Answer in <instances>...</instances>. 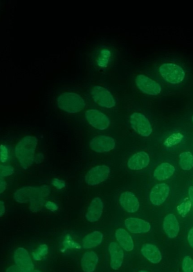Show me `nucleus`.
<instances>
[{
	"label": "nucleus",
	"instance_id": "obj_27",
	"mask_svg": "<svg viewBox=\"0 0 193 272\" xmlns=\"http://www.w3.org/2000/svg\"><path fill=\"white\" fill-rule=\"evenodd\" d=\"M192 203L190 200H186L185 201L179 205L178 207V213L182 217H185L190 213L192 208Z\"/></svg>",
	"mask_w": 193,
	"mask_h": 272
},
{
	"label": "nucleus",
	"instance_id": "obj_36",
	"mask_svg": "<svg viewBox=\"0 0 193 272\" xmlns=\"http://www.w3.org/2000/svg\"><path fill=\"white\" fill-rule=\"evenodd\" d=\"M6 272H23L16 265H12L8 267Z\"/></svg>",
	"mask_w": 193,
	"mask_h": 272
},
{
	"label": "nucleus",
	"instance_id": "obj_11",
	"mask_svg": "<svg viewBox=\"0 0 193 272\" xmlns=\"http://www.w3.org/2000/svg\"><path fill=\"white\" fill-rule=\"evenodd\" d=\"M90 147L92 151L96 153L108 152L115 148L116 142L109 136L98 135L91 140Z\"/></svg>",
	"mask_w": 193,
	"mask_h": 272
},
{
	"label": "nucleus",
	"instance_id": "obj_19",
	"mask_svg": "<svg viewBox=\"0 0 193 272\" xmlns=\"http://www.w3.org/2000/svg\"><path fill=\"white\" fill-rule=\"evenodd\" d=\"M164 229L168 238L174 239L178 236L180 231V225L177 218L174 214H170L165 217Z\"/></svg>",
	"mask_w": 193,
	"mask_h": 272
},
{
	"label": "nucleus",
	"instance_id": "obj_12",
	"mask_svg": "<svg viewBox=\"0 0 193 272\" xmlns=\"http://www.w3.org/2000/svg\"><path fill=\"white\" fill-rule=\"evenodd\" d=\"M16 264L23 272H32L34 265L27 250L24 248H18L14 253Z\"/></svg>",
	"mask_w": 193,
	"mask_h": 272
},
{
	"label": "nucleus",
	"instance_id": "obj_40",
	"mask_svg": "<svg viewBox=\"0 0 193 272\" xmlns=\"http://www.w3.org/2000/svg\"><path fill=\"white\" fill-rule=\"evenodd\" d=\"M32 272H42V271L40 270H34Z\"/></svg>",
	"mask_w": 193,
	"mask_h": 272
},
{
	"label": "nucleus",
	"instance_id": "obj_14",
	"mask_svg": "<svg viewBox=\"0 0 193 272\" xmlns=\"http://www.w3.org/2000/svg\"><path fill=\"white\" fill-rule=\"evenodd\" d=\"M126 229L133 234L146 233L151 229L150 223L137 218H128L125 220Z\"/></svg>",
	"mask_w": 193,
	"mask_h": 272
},
{
	"label": "nucleus",
	"instance_id": "obj_18",
	"mask_svg": "<svg viewBox=\"0 0 193 272\" xmlns=\"http://www.w3.org/2000/svg\"><path fill=\"white\" fill-rule=\"evenodd\" d=\"M104 209V204L102 199L96 197L92 201L88 212L86 214V218L88 221L94 222L98 221L102 216Z\"/></svg>",
	"mask_w": 193,
	"mask_h": 272
},
{
	"label": "nucleus",
	"instance_id": "obj_28",
	"mask_svg": "<svg viewBox=\"0 0 193 272\" xmlns=\"http://www.w3.org/2000/svg\"><path fill=\"white\" fill-rule=\"evenodd\" d=\"M48 247L46 244L41 245L36 251L33 253V257L35 260H40L42 258L48 253Z\"/></svg>",
	"mask_w": 193,
	"mask_h": 272
},
{
	"label": "nucleus",
	"instance_id": "obj_30",
	"mask_svg": "<svg viewBox=\"0 0 193 272\" xmlns=\"http://www.w3.org/2000/svg\"><path fill=\"white\" fill-rule=\"evenodd\" d=\"M14 172V169L11 166L0 165V178L10 176Z\"/></svg>",
	"mask_w": 193,
	"mask_h": 272
},
{
	"label": "nucleus",
	"instance_id": "obj_22",
	"mask_svg": "<svg viewBox=\"0 0 193 272\" xmlns=\"http://www.w3.org/2000/svg\"><path fill=\"white\" fill-rule=\"evenodd\" d=\"M98 262V257L93 251H88L82 258V267L85 272H94Z\"/></svg>",
	"mask_w": 193,
	"mask_h": 272
},
{
	"label": "nucleus",
	"instance_id": "obj_24",
	"mask_svg": "<svg viewBox=\"0 0 193 272\" xmlns=\"http://www.w3.org/2000/svg\"><path fill=\"white\" fill-rule=\"evenodd\" d=\"M103 234L102 232L96 231L91 232L84 237L82 240V247L86 249L95 248L102 243Z\"/></svg>",
	"mask_w": 193,
	"mask_h": 272
},
{
	"label": "nucleus",
	"instance_id": "obj_33",
	"mask_svg": "<svg viewBox=\"0 0 193 272\" xmlns=\"http://www.w3.org/2000/svg\"><path fill=\"white\" fill-rule=\"evenodd\" d=\"M7 186V183L5 180L0 178V194H2L6 191Z\"/></svg>",
	"mask_w": 193,
	"mask_h": 272
},
{
	"label": "nucleus",
	"instance_id": "obj_6",
	"mask_svg": "<svg viewBox=\"0 0 193 272\" xmlns=\"http://www.w3.org/2000/svg\"><path fill=\"white\" fill-rule=\"evenodd\" d=\"M114 51L108 46H100L92 55V61L96 68L104 70L110 67L114 59Z\"/></svg>",
	"mask_w": 193,
	"mask_h": 272
},
{
	"label": "nucleus",
	"instance_id": "obj_4",
	"mask_svg": "<svg viewBox=\"0 0 193 272\" xmlns=\"http://www.w3.org/2000/svg\"><path fill=\"white\" fill-rule=\"evenodd\" d=\"M58 107L69 113H76L82 110L86 107V102L82 96L72 92L61 94L57 98Z\"/></svg>",
	"mask_w": 193,
	"mask_h": 272
},
{
	"label": "nucleus",
	"instance_id": "obj_41",
	"mask_svg": "<svg viewBox=\"0 0 193 272\" xmlns=\"http://www.w3.org/2000/svg\"><path fill=\"white\" fill-rule=\"evenodd\" d=\"M139 272H148V271H144V270H142V271H140Z\"/></svg>",
	"mask_w": 193,
	"mask_h": 272
},
{
	"label": "nucleus",
	"instance_id": "obj_2",
	"mask_svg": "<svg viewBox=\"0 0 193 272\" xmlns=\"http://www.w3.org/2000/svg\"><path fill=\"white\" fill-rule=\"evenodd\" d=\"M38 140L34 136H26L18 144L15 149L16 156L24 169L32 166L34 161V153Z\"/></svg>",
	"mask_w": 193,
	"mask_h": 272
},
{
	"label": "nucleus",
	"instance_id": "obj_7",
	"mask_svg": "<svg viewBox=\"0 0 193 272\" xmlns=\"http://www.w3.org/2000/svg\"><path fill=\"white\" fill-rule=\"evenodd\" d=\"M132 128L140 135L147 138L152 132V128L148 118L140 112H134L130 117Z\"/></svg>",
	"mask_w": 193,
	"mask_h": 272
},
{
	"label": "nucleus",
	"instance_id": "obj_21",
	"mask_svg": "<svg viewBox=\"0 0 193 272\" xmlns=\"http://www.w3.org/2000/svg\"><path fill=\"white\" fill-rule=\"evenodd\" d=\"M116 237L120 246L126 251L130 252L134 249V240L126 230L118 229L116 232Z\"/></svg>",
	"mask_w": 193,
	"mask_h": 272
},
{
	"label": "nucleus",
	"instance_id": "obj_10",
	"mask_svg": "<svg viewBox=\"0 0 193 272\" xmlns=\"http://www.w3.org/2000/svg\"><path fill=\"white\" fill-rule=\"evenodd\" d=\"M110 173V170L105 165L94 167L89 171L86 176L88 185L94 186L106 181Z\"/></svg>",
	"mask_w": 193,
	"mask_h": 272
},
{
	"label": "nucleus",
	"instance_id": "obj_39",
	"mask_svg": "<svg viewBox=\"0 0 193 272\" xmlns=\"http://www.w3.org/2000/svg\"><path fill=\"white\" fill-rule=\"evenodd\" d=\"M44 159L43 155L42 154H38L36 156V157H35V162H36V163H40Z\"/></svg>",
	"mask_w": 193,
	"mask_h": 272
},
{
	"label": "nucleus",
	"instance_id": "obj_16",
	"mask_svg": "<svg viewBox=\"0 0 193 272\" xmlns=\"http://www.w3.org/2000/svg\"><path fill=\"white\" fill-rule=\"evenodd\" d=\"M108 251L110 255V266L114 270H118L124 260V252L120 245L116 242L109 244Z\"/></svg>",
	"mask_w": 193,
	"mask_h": 272
},
{
	"label": "nucleus",
	"instance_id": "obj_32",
	"mask_svg": "<svg viewBox=\"0 0 193 272\" xmlns=\"http://www.w3.org/2000/svg\"><path fill=\"white\" fill-rule=\"evenodd\" d=\"M52 184L54 187L57 188V189H62V188L65 187V182L63 181H60L58 179H54L52 180Z\"/></svg>",
	"mask_w": 193,
	"mask_h": 272
},
{
	"label": "nucleus",
	"instance_id": "obj_20",
	"mask_svg": "<svg viewBox=\"0 0 193 272\" xmlns=\"http://www.w3.org/2000/svg\"><path fill=\"white\" fill-rule=\"evenodd\" d=\"M142 255L153 264H158L162 259V256L158 248L152 244L143 245L141 249Z\"/></svg>",
	"mask_w": 193,
	"mask_h": 272
},
{
	"label": "nucleus",
	"instance_id": "obj_13",
	"mask_svg": "<svg viewBox=\"0 0 193 272\" xmlns=\"http://www.w3.org/2000/svg\"><path fill=\"white\" fill-rule=\"evenodd\" d=\"M170 192V187L166 183L157 184L152 188L150 194L151 203L154 205L160 206L163 204Z\"/></svg>",
	"mask_w": 193,
	"mask_h": 272
},
{
	"label": "nucleus",
	"instance_id": "obj_3",
	"mask_svg": "<svg viewBox=\"0 0 193 272\" xmlns=\"http://www.w3.org/2000/svg\"><path fill=\"white\" fill-rule=\"evenodd\" d=\"M158 73L164 81L173 85L182 84L186 80L185 70L178 64L166 62L158 68Z\"/></svg>",
	"mask_w": 193,
	"mask_h": 272
},
{
	"label": "nucleus",
	"instance_id": "obj_5",
	"mask_svg": "<svg viewBox=\"0 0 193 272\" xmlns=\"http://www.w3.org/2000/svg\"><path fill=\"white\" fill-rule=\"evenodd\" d=\"M92 99L100 107L110 109L116 106V100L114 96L104 87L98 85L94 86L90 89Z\"/></svg>",
	"mask_w": 193,
	"mask_h": 272
},
{
	"label": "nucleus",
	"instance_id": "obj_1",
	"mask_svg": "<svg viewBox=\"0 0 193 272\" xmlns=\"http://www.w3.org/2000/svg\"><path fill=\"white\" fill-rule=\"evenodd\" d=\"M50 188L47 186L40 187H27L20 188L14 195V199L20 203L30 201V209L32 212L40 210L44 204V199L50 195Z\"/></svg>",
	"mask_w": 193,
	"mask_h": 272
},
{
	"label": "nucleus",
	"instance_id": "obj_26",
	"mask_svg": "<svg viewBox=\"0 0 193 272\" xmlns=\"http://www.w3.org/2000/svg\"><path fill=\"white\" fill-rule=\"evenodd\" d=\"M184 135L182 133H177L170 135L164 142V145L168 147H172L178 144L182 141Z\"/></svg>",
	"mask_w": 193,
	"mask_h": 272
},
{
	"label": "nucleus",
	"instance_id": "obj_9",
	"mask_svg": "<svg viewBox=\"0 0 193 272\" xmlns=\"http://www.w3.org/2000/svg\"><path fill=\"white\" fill-rule=\"evenodd\" d=\"M86 119L89 124L94 128L104 130L110 125L109 118L102 112L96 109H89L85 113Z\"/></svg>",
	"mask_w": 193,
	"mask_h": 272
},
{
	"label": "nucleus",
	"instance_id": "obj_42",
	"mask_svg": "<svg viewBox=\"0 0 193 272\" xmlns=\"http://www.w3.org/2000/svg\"><path fill=\"white\" fill-rule=\"evenodd\" d=\"M192 122H193V115H192Z\"/></svg>",
	"mask_w": 193,
	"mask_h": 272
},
{
	"label": "nucleus",
	"instance_id": "obj_15",
	"mask_svg": "<svg viewBox=\"0 0 193 272\" xmlns=\"http://www.w3.org/2000/svg\"><path fill=\"white\" fill-rule=\"evenodd\" d=\"M120 203L122 208L128 213L136 212L140 208L138 200L132 192L122 193L120 197Z\"/></svg>",
	"mask_w": 193,
	"mask_h": 272
},
{
	"label": "nucleus",
	"instance_id": "obj_25",
	"mask_svg": "<svg viewBox=\"0 0 193 272\" xmlns=\"http://www.w3.org/2000/svg\"><path fill=\"white\" fill-rule=\"evenodd\" d=\"M180 166L183 170L188 171L193 168V155L190 152L181 153L179 156Z\"/></svg>",
	"mask_w": 193,
	"mask_h": 272
},
{
	"label": "nucleus",
	"instance_id": "obj_34",
	"mask_svg": "<svg viewBox=\"0 0 193 272\" xmlns=\"http://www.w3.org/2000/svg\"><path fill=\"white\" fill-rule=\"evenodd\" d=\"M188 244L193 248V227L190 230L188 233Z\"/></svg>",
	"mask_w": 193,
	"mask_h": 272
},
{
	"label": "nucleus",
	"instance_id": "obj_23",
	"mask_svg": "<svg viewBox=\"0 0 193 272\" xmlns=\"http://www.w3.org/2000/svg\"><path fill=\"white\" fill-rule=\"evenodd\" d=\"M175 172L174 166L169 163H163L157 167L154 177L159 181H165L172 176Z\"/></svg>",
	"mask_w": 193,
	"mask_h": 272
},
{
	"label": "nucleus",
	"instance_id": "obj_8",
	"mask_svg": "<svg viewBox=\"0 0 193 272\" xmlns=\"http://www.w3.org/2000/svg\"><path fill=\"white\" fill-rule=\"evenodd\" d=\"M135 83L140 91L148 95L157 96L162 91L158 83L144 74H138L135 78Z\"/></svg>",
	"mask_w": 193,
	"mask_h": 272
},
{
	"label": "nucleus",
	"instance_id": "obj_17",
	"mask_svg": "<svg viewBox=\"0 0 193 272\" xmlns=\"http://www.w3.org/2000/svg\"><path fill=\"white\" fill-rule=\"evenodd\" d=\"M150 157L148 153L140 152L130 158L127 165L132 170H140L146 168L150 164Z\"/></svg>",
	"mask_w": 193,
	"mask_h": 272
},
{
	"label": "nucleus",
	"instance_id": "obj_35",
	"mask_svg": "<svg viewBox=\"0 0 193 272\" xmlns=\"http://www.w3.org/2000/svg\"><path fill=\"white\" fill-rule=\"evenodd\" d=\"M46 207L48 209L52 210V211H54V210H56L57 208H58L56 204L52 203V202L50 201H48V203H46Z\"/></svg>",
	"mask_w": 193,
	"mask_h": 272
},
{
	"label": "nucleus",
	"instance_id": "obj_37",
	"mask_svg": "<svg viewBox=\"0 0 193 272\" xmlns=\"http://www.w3.org/2000/svg\"><path fill=\"white\" fill-rule=\"evenodd\" d=\"M6 212L5 204L2 201H0V217L3 216V215Z\"/></svg>",
	"mask_w": 193,
	"mask_h": 272
},
{
	"label": "nucleus",
	"instance_id": "obj_29",
	"mask_svg": "<svg viewBox=\"0 0 193 272\" xmlns=\"http://www.w3.org/2000/svg\"><path fill=\"white\" fill-rule=\"evenodd\" d=\"M182 267L184 272H193V260L190 257L186 256L184 258Z\"/></svg>",
	"mask_w": 193,
	"mask_h": 272
},
{
	"label": "nucleus",
	"instance_id": "obj_38",
	"mask_svg": "<svg viewBox=\"0 0 193 272\" xmlns=\"http://www.w3.org/2000/svg\"><path fill=\"white\" fill-rule=\"evenodd\" d=\"M188 194L192 205L193 206V186H191L188 188Z\"/></svg>",
	"mask_w": 193,
	"mask_h": 272
},
{
	"label": "nucleus",
	"instance_id": "obj_31",
	"mask_svg": "<svg viewBox=\"0 0 193 272\" xmlns=\"http://www.w3.org/2000/svg\"><path fill=\"white\" fill-rule=\"evenodd\" d=\"M8 159V150L6 146H0V160L3 163L6 162Z\"/></svg>",
	"mask_w": 193,
	"mask_h": 272
}]
</instances>
